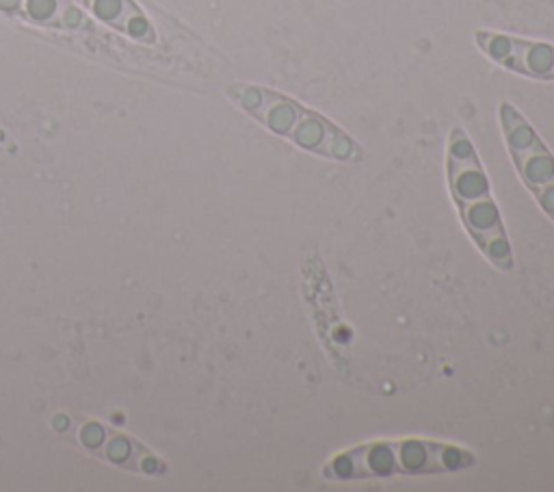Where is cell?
<instances>
[{"label": "cell", "mask_w": 554, "mask_h": 492, "mask_svg": "<svg viewBox=\"0 0 554 492\" xmlns=\"http://www.w3.org/2000/svg\"><path fill=\"white\" fill-rule=\"evenodd\" d=\"M446 183L448 193L468 232L483 258L500 274H509L516 267L513 245L509 241L503 213L492 196V185L477 148L464 128H453L446 144Z\"/></svg>", "instance_id": "2"}, {"label": "cell", "mask_w": 554, "mask_h": 492, "mask_svg": "<svg viewBox=\"0 0 554 492\" xmlns=\"http://www.w3.org/2000/svg\"><path fill=\"white\" fill-rule=\"evenodd\" d=\"M76 3H81L94 18L133 37V40L148 44L156 40L148 16L143 14L135 0H76Z\"/></svg>", "instance_id": "6"}, {"label": "cell", "mask_w": 554, "mask_h": 492, "mask_svg": "<svg viewBox=\"0 0 554 492\" xmlns=\"http://www.w3.org/2000/svg\"><path fill=\"white\" fill-rule=\"evenodd\" d=\"M477 464V453L444 440L379 438L336 453L321 477L332 484L388 482L394 477L453 475Z\"/></svg>", "instance_id": "1"}, {"label": "cell", "mask_w": 554, "mask_h": 492, "mask_svg": "<svg viewBox=\"0 0 554 492\" xmlns=\"http://www.w3.org/2000/svg\"><path fill=\"white\" fill-rule=\"evenodd\" d=\"M42 27H55L72 31L85 24V14L72 0H22L20 14Z\"/></svg>", "instance_id": "7"}, {"label": "cell", "mask_w": 554, "mask_h": 492, "mask_svg": "<svg viewBox=\"0 0 554 492\" xmlns=\"http://www.w3.org/2000/svg\"><path fill=\"white\" fill-rule=\"evenodd\" d=\"M474 42L496 66L526 79L554 83V44L494 31H477Z\"/></svg>", "instance_id": "5"}, {"label": "cell", "mask_w": 554, "mask_h": 492, "mask_svg": "<svg viewBox=\"0 0 554 492\" xmlns=\"http://www.w3.org/2000/svg\"><path fill=\"white\" fill-rule=\"evenodd\" d=\"M228 96L249 118L303 152L338 163H362L366 152L347 131L295 98L260 85H232Z\"/></svg>", "instance_id": "3"}, {"label": "cell", "mask_w": 554, "mask_h": 492, "mask_svg": "<svg viewBox=\"0 0 554 492\" xmlns=\"http://www.w3.org/2000/svg\"><path fill=\"white\" fill-rule=\"evenodd\" d=\"M498 115L507 150L522 185L533 193L539 209L554 224V154L524 115L509 102L500 105Z\"/></svg>", "instance_id": "4"}]
</instances>
